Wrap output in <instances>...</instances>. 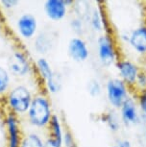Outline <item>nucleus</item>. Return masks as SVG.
<instances>
[{"label":"nucleus","mask_w":146,"mask_h":147,"mask_svg":"<svg viewBox=\"0 0 146 147\" xmlns=\"http://www.w3.org/2000/svg\"><path fill=\"white\" fill-rule=\"evenodd\" d=\"M53 115L50 99L45 93L38 92L33 97L31 106L25 117L32 127L37 129H45L48 128Z\"/></svg>","instance_id":"1"},{"label":"nucleus","mask_w":146,"mask_h":147,"mask_svg":"<svg viewBox=\"0 0 146 147\" xmlns=\"http://www.w3.org/2000/svg\"><path fill=\"white\" fill-rule=\"evenodd\" d=\"M34 95L32 90L27 85L17 84L13 86L4 97L7 112L12 113L18 117L25 116L31 106Z\"/></svg>","instance_id":"2"},{"label":"nucleus","mask_w":146,"mask_h":147,"mask_svg":"<svg viewBox=\"0 0 146 147\" xmlns=\"http://www.w3.org/2000/svg\"><path fill=\"white\" fill-rule=\"evenodd\" d=\"M7 68L13 77L22 79L34 72V63L26 51L22 49H15L8 58Z\"/></svg>","instance_id":"3"},{"label":"nucleus","mask_w":146,"mask_h":147,"mask_svg":"<svg viewBox=\"0 0 146 147\" xmlns=\"http://www.w3.org/2000/svg\"><path fill=\"white\" fill-rule=\"evenodd\" d=\"M15 30L18 37L24 40H32L38 34V21L32 13H23L15 20Z\"/></svg>","instance_id":"4"},{"label":"nucleus","mask_w":146,"mask_h":147,"mask_svg":"<svg viewBox=\"0 0 146 147\" xmlns=\"http://www.w3.org/2000/svg\"><path fill=\"white\" fill-rule=\"evenodd\" d=\"M3 126L6 131L7 147H19L23 133L21 130L20 119L12 113L7 112L3 117Z\"/></svg>","instance_id":"5"},{"label":"nucleus","mask_w":146,"mask_h":147,"mask_svg":"<svg viewBox=\"0 0 146 147\" xmlns=\"http://www.w3.org/2000/svg\"><path fill=\"white\" fill-rule=\"evenodd\" d=\"M107 98L115 109H120L128 97L127 85L121 79H110L106 85Z\"/></svg>","instance_id":"6"},{"label":"nucleus","mask_w":146,"mask_h":147,"mask_svg":"<svg viewBox=\"0 0 146 147\" xmlns=\"http://www.w3.org/2000/svg\"><path fill=\"white\" fill-rule=\"evenodd\" d=\"M97 55L104 66H110L116 59L114 41L108 34L102 35L97 38Z\"/></svg>","instance_id":"7"},{"label":"nucleus","mask_w":146,"mask_h":147,"mask_svg":"<svg viewBox=\"0 0 146 147\" xmlns=\"http://www.w3.org/2000/svg\"><path fill=\"white\" fill-rule=\"evenodd\" d=\"M67 54L75 63H84L89 57V48L87 41L79 36L71 38L67 44Z\"/></svg>","instance_id":"8"},{"label":"nucleus","mask_w":146,"mask_h":147,"mask_svg":"<svg viewBox=\"0 0 146 147\" xmlns=\"http://www.w3.org/2000/svg\"><path fill=\"white\" fill-rule=\"evenodd\" d=\"M43 12L49 20L58 22L67 16L68 6L65 0H46L43 3Z\"/></svg>","instance_id":"9"},{"label":"nucleus","mask_w":146,"mask_h":147,"mask_svg":"<svg viewBox=\"0 0 146 147\" xmlns=\"http://www.w3.org/2000/svg\"><path fill=\"white\" fill-rule=\"evenodd\" d=\"M116 67L119 71L121 80L127 86L136 85L137 76H139V70L137 66L128 60L118 61L116 63Z\"/></svg>","instance_id":"10"},{"label":"nucleus","mask_w":146,"mask_h":147,"mask_svg":"<svg viewBox=\"0 0 146 147\" xmlns=\"http://www.w3.org/2000/svg\"><path fill=\"white\" fill-rule=\"evenodd\" d=\"M121 113V119L123 123L127 126L135 125L139 123V115L137 112V105L132 98H129L124 102L122 107L120 108Z\"/></svg>","instance_id":"11"},{"label":"nucleus","mask_w":146,"mask_h":147,"mask_svg":"<svg viewBox=\"0 0 146 147\" xmlns=\"http://www.w3.org/2000/svg\"><path fill=\"white\" fill-rule=\"evenodd\" d=\"M34 72L37 73L38 77L41 82L45 83L51 77H53L55 71L53 70L50 62L44 56L38 57L34 63Z\"/></svg>","instance_id":"12"},{"label":"nucleus","mask_w":146,"mask_h":147,"mask_svg":"<svg viewBox=\"0 0 146 147\" xmlns=\"http://www.w3.org/2000/svg\"><path fill=\"white\" fill-rule=\"evenodd\" d=\"M130 45L139 54H146V26L135 29L129 36Z\"/></svg>","instance_id":"13"},{"label":"nucleus","mask_w":146,"mask_h":147,"mask_svg":"<svg viewBox=\"0 0 146 147\" xmlns=\"http://www.w3.org/2000/svg\"><path fill=\"white\" fill-rule=\"evenodd\" d=\"M33 41H34V49L37 51V53L43 56L51 51L53 41H52L51 36L47 33H38Z\"/></svg>","instance_id":"14"},{"label":"nucleus","mask_w":146,"mask_h":147,"mask_svg":"<svg viewBox=\"0 0 146 147\" xmlns=\"http://www.w3.org/2000/svg\"><path fill=\"white\" fill-rule=\"evenodd\" d=\"M48 130L49 137L53 138L54 140H56L60 143L63 144V136H64L65 127L63 125L60 116L56 115V113H54L53 116H52L50 123L48 125Z\"/></svg>","instance_id":"15"},{"label":"nucleus","mask_w":146,"mask_h":147,"mask_svg":"<svg viewBox=\"0 0 146 147\" xmlns=\"http://www.w3.org/2000/svg\"><path fill=\"white\" fill-rule=\"evenodd\" d=\"M13 76L7 66L0 65V99L4 98L13 87Z\"/></svg>","instance_id":"16"},{"label":"nucleus","mask_w":146,"mask_h":147,"mask_svg":"<svg viewBox=\"0 0 146 147\" xmlns=\"http://www.w3.org/2000/svg\"><path fill=\"white\" fill-rule=\"evenodd\" d=\"M19 147H44V140L35 131L23 134Z\"/></svg>","instance_id":"17"},{"label":"nucleus","mask_w":146,"mask_h":147,"mask_svg":"<svg viewBox=\"0 0 146 147\" xmlns=\"http://www.w3.org/2000/svg\"><path fill=\"white\" fill-rule=\"evenodd\" d=\"M43 84H44L45 90L50 94H56L58 92H60L63 87L62 78H61L60 74H57L56 72H55L53 77H51L50 79L47 80Z\"/></svg>","instance_id":"18"},{"label":"nucleus","mask_w":146,"mask_h":147,"mask_svg":"<svg viewBox=\"0 0 146 147\" xmlns=\"http://www.w3.org/2000/svg\"><path fill=\"white\" fill-rule=\"evenodd\" d=\"M89 22H90V26H92V28L94 30L95 32L103 31V28L105 27L104 19H103V16H102V15H101V12L97 9V8L93 9L92 13H90Z\"/></svg>","instance_id":"19"},{"label":"nucleus","mask_w":146,"mask_h":147,"mask_svg":"<svg viewBox=\"0 0 146 147\" xmlns=\"http://www.w3.org/2000/svg\"><path fill=\"white\" fill-rule=\"evenodd\" d=\"M87 93L92 97H98L102 93V86L97 79H90L87 84Z\"/></svg>","instance_id":"20"},{"label":"nucleus","mask_w":146,"mask_h":147,"mask_svg":"<svg viewBox=\"0 0 146 147\" xmlns=\"http://www.w3.org/2000/svg\"><path fill=\"white\" fill-rule=\"evenodd\" d=\"M63 147H77L73 134L68 128H65L63 136Z\"/></svg>","instance_id":"21"},{"label":"nucleus","mask_w":146,"mask_h":147,"mask_svg":"<svg viewBox=\"0 0 146 147\" xmlns=\"http://www.w3.org/2000/svg\"><path fill=\"white\" fill-rule=\"evenodd\" d=\"M103 117H104V121L110 127V129L112 130V131H117L118 128H119V123H118L117 119L112 115V113H106V115H104Z\"/></svg>","instance_id":"22"},{"label":"nucleus","mask_w":146,"mask_h":147,"mask_svg":"<svg viewBox=\"0 0 146 147\" xmlns=\"http://www.w3.org/2000/svg\"><path fill=\"white\" fill-rule=\"evenodd\" d=\"M19 4H20V2L17 1V0H3V1H0L1 9L5 11H12L15 9L16 7H18Z\"/></svg>","instance_id":"23"},{"label":"nucleus","mask_w":146,"mask_h":147,"mask_svg":"<svg viewBox=\"0 0 146 147\" xmlns=\"http://www.w3.org/2000/svg\"><path fill=\"white\" fill-rule=\"evenodd\" d=\"M70 26H71V29H72L74 32L78 33V34H81L82 30H83V21H82V19L79 18H75L71 19Z\"/></svg>","instance_id":"24"},{"label":"nucleus","mask_w":146,"mask_h":147,"mask_svg":"<svg viewBox=\"0 0 146 147\" xmlns=\"http://www.w3.org/2000/svg\"><path fill=\"white\" fill-rule=\"evenodd\" d=\"M139 103L140 109L146 115V90H141V92H140L139 97Z\"/></svg>","instance_id":"25"},{"label":"nucleus","mask_w":146,"mask_h":147,"mask_svg":"<svg viewBox=\"0 0 146 147\" xmlns=\"http://www.w3.org/2000/svg\"><path fill=\"white\" fill-rule=\"evenodd\" d=\"M44 147H63V144L48 136L44 140Z\"/></svg>","instance_id":"26"},{"label":"nucleus","mask_w":146,"mask_h":147,"mask_svg":"<svg viewBox=\"0 0 146 147\" xmlns=\"http://www.w3.org/2000/svg\"><path fill=\"white\" fill-rule=\"evenodd\" d=\"M118 147H132V145H131V143L129 140H122L119 142Z\"/></svg>","instance_id":"27"},{"label":"nucleus","mask_w":146,"mask_h":147,"mask_svg":"<svg viewBox=\"0 0 146 147\" xmlns=\"http://www.w3.org/2000/svg\"><path fill=\"white\" fill-rule=\"evenodd\" d=\"M3 117L4 116H3V113H2V110L0 109V122H2L1 120H3Z\"/></svg>","instance_id":"28"},{"label":"nucleus","mask_w":146,"mask_h":147,"mask_svg":"<svg viewBox=\"0 0 146 147\" xmlns=\"http://www.w3.org/2000/svg\"><path fill=\"white\" fill-rule=\"evenodd\" d=\"M111 147H118V146H111Z\"/></svg>","instance_id":"29"},{"label":"nucleus","mask_w":146,"mask_h":147,"mask_svg":"<svg viewBox=\"0 0 146 147\" xmlns=\"http://www.w3.org/2000/svg\"><path fill=\"white\" fill-rule=\"evenodd\" d=\"M0 10H1V6H0Z\"/></svg>","instance_id":"30"}]
</instances>
